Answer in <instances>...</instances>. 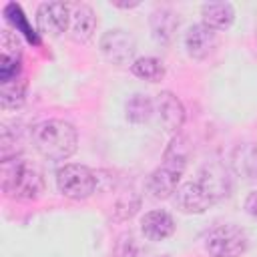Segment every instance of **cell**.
<instances>
[{"instance_id":"1","label":"cell","mask_w":257,"mask_h":257,"mask_svg":"<svg viewBox=\"0 0 257 257\" xmlns=\"http://www.w3.org/2000/svg\"><path fill=\"white\" fill-rule=\"evenodd\" d=\"M32 145L48 161H66L76 153L78 133L68 120L48 118L32 128Z\"/></svg>"},{"instance_id":"2","label":"cell","mask_w":257,"mask_h":257,"mask_svg":"<svg viewBox=\"0 0 257 257\" xmlns=\"http://www.w3.org/2000/svg\"><path fill=\"white\" fill-rule=\"evenodd\" d=\"M2 193L18 201H34L44 193L42 171L28 159L12 157L2 161Z\"/></svg>"},{"instance_id":"3","label":"cell","mask_w":257,"mask_h":257,"mask_svg":"<svg viewBox=\"0 0 257 257\" xmlns=\"http://www.w3.org/2000/svg\"><path fill=\"white\" fill-rule=\"evenodd\" d=\"M56 187L58 191L72 201H82L88 199L94 189H96V175L84 167V165H76V163H68L64 167L58 169L56 173Z\"/></svg>"},{"instance_id":"4","label":"cell","mask_w":257,"mask_h":257,"mask_svg":"<svg viewBox=\"0 0 257 257\" xmlns=\"http://www.w3.org/2000/svg\"><path fill=\"white\" fill-rule=\"evenodd\" d=\"M205 249L211 257H239L247 249V235L233 223L217 225L205 237Z\"/></svg>"},{"instance_id":"5","label":"cell","mask_w":257,"mask_h":257,"mask_svg":"<svg viewBox=\"0 0 257 257\" xmlns=\"http://www.w3.org/2000/svg\"><path fill=\"white\" fill-rule=\"evenodd\" d=\"M98 48L102 52V56L112 62V64H128L135 62V52H137V42L135 36L122 28H112L106 30L100 36Z\"/></svg>"},{"instance_id":"6","label":"cell","mask_w":257,"mask_h":257,"mask_svg":"<svg viewBox=\"0 0 257 257\" xmlns=\"http://www.w3.org/2000/svg\"><path fill=\"white\" fill-rule=\"evenodd\" d=\"M197 183L203 187V191L211 197L213 203L221 201V199H227L231 195V189H233L229 171L219 161H211V163L203 165L201 171H199Z\"/></svg>"},{"instance_id":"7","label":"cell","mask_w":257,"mask_h":257,"mask_svg":"<svg viewBox=\"0 0 257 257\" xmlns=\"http://www.w3.org/2000/svg\"><path fill=\"white\" fill-rule=\"evenodd\" d=\"M70 14L64 2H42L36 8V26L46 36H60L70 24Z\"/></svg>"},{"instance_id":"8","label":"cell","mask_w":257,"mask_h":257,"mask_svg":"<svg viewBox=\"0 0 257 257\" xmlns=\"http://www.w3.org/2000/svg\"><path fill=\"white\" fill-rule=\"evenodd\" d=\"M213 205L211 197L203 191L197 181H189L179 185L175 191V207L185 215H201Z\"/></svg>"},{"instance_id":"9","label":"cell","mask_w":257,"mask_h":257,"mask_svg":"<svg viewBox=\"0 0 257 257\" xmlns=\"http://www.w3.org/2000/svg\"><path fill=\"white\" fill-rule=\"evenodd\" d=\"M155 108L159 114V120L163 124V128L167 133H179V128L185 122V106L183 102L171 92V90H163L157 94L155 100Z\"/></svg>"},{"instance_id":"10","label":"cell","mask_w":257,"mask_h":257,"mask_svg":"<svg viewBox=\"0 0 257 257\" xmlns=\"http://www.w3.org/2000/svg\"><path fill=\"white\" fill-rule=\"evenodd\" d=\"M2 58H0V82H10L20 78V42L16 32L12 30H4L2 32Z\"/></svg>"},{"instance_id":"11","label":"cell","mask_w":257,"mask_h":257,"mask_svg":"<svg viewBox=\"0 0 257 257\" xmlns=\"http://www.w3.org/2000/svg\"><path fill=\"white\" fill-rule=\"evenodd\" d=\"M215 46H217V32L203 22L193 24L185 32V48L191 58L203 60L215 50Z\"/></svg>"},{"instance_id":"12","label":"cell","mask_w":257,"mask_h":257,"mask_svg":"<svg viewBox=\"0 0 257 257\" xmlns=\"http://www.w3.org/2000/svg\"><path fill=\"white\" fill-rule=\"evenodd\" d=\"M181 171L169 167V165H161L157 167L149 179H147V191L151 193L153 199H169L171 195H175V191L179 189V181H181Z\"/></svg>"},{"instance_id":"13","label":"cell","mask_w":257,"mask_h":257,"mask_svg":"<svg viewBox=\"0 0 257 257\" xmlns=\"http://www.w3.org/2000/svg\"><path fill=\"white\" fill-rule=\"evenodd\" d=\"M141 231L149 241H163L175 233V221L167 211L153 209V211L143 215Z\"/></svg>"},{"instance_id":"14","label":"cell","mask_w":257,"mask_h":257,"mask_svg":"<svg viewBox=\"0 0 257 257\" xmlns=\"http://www.w3.org/2000/svg\"><path fill=\"white\" fill-rule=\"evenodd\" d=\"M96 30V16L88 4L74 6L70 14V38L74 42H86Z\"/></svg>"},{"instance_id":"15","label":"cell","mask_w":257,"mask_h":257,"mask_svg":"<svg viewBox=\"0 0 257 257\" xmlns=\"http://www.w3.org/2000/svg\"><path fill=\"white\" fill-rule=\"evenodd\" d=\"M149 24H151L153 38L159 44H169L175 38V32L179 28V18L171 8H157L151 14Z\"/></svg>"},{"instance_id":"16","label":"cell","mask_w":257,"mask_h":257,"mask_svg":"<svg viewBox=\"0 0 257 257\" xmlns=\"http://www.w3.org/2000/svg\"><path fill=\"white\" fill-rule=\"evenodd\" d=\"M203 24L213 30H225L235 20V8L229 2H207L201 6Z\"/></svg>"},{"instance_id":"17","label":"cell","mask_w":257,"mask_h":257,"mask_svg":"<svg viewBox=\"0 0 257 257\" xmlns=\"http://www.w3.org/2000/svg\"><path fill=\"white\" fill-rule=\"evenodd\" d=\"M189 157H191V145H189V139L183 137V135H175L171 139V143L167 145L165 149V155H163V165H169L177 171H185L187 163H189Z\"/></svg>"},{"instance_id":"18","label":"cell","mask_w":257,"mask_h":257,"mask_svg":"<svg viewBox=\"0 0 257 257\" xmlns=\"http://www.w3.org/2000/svg\"><path fill=\"white\" fill-rule=\"evenodd\" d=\"M131 70L135 76L149 80V82H161L165 76V64L155 56H141L131 64Z\"/></svg>"},{"instance_id":"19","label":"cell","mask_w":257,"mask_h":257,"mask_svg":"<svg viewBox=\"0 0 257 257\" xmlns=\"http://www.w3.org/2000/svg\"><path fill=\"white\" fill-rule=\"evenodd\" d=\"M26 80L20 76L16 80H10V82H4L0 86V104L2 108H18L24 104L26 100Z\"/></svg>"},{"instance_id":"20","label":"cell","mask_w":257,"mask_h":257,"mask_svg":"<svg viewBox=\"0 0 257 257\" xmlns=\"http://www.w3.org/2000/svg\"><path fill=\"white\" fill-rule=\"evenodd\" d=\"M126 118L135 124H141V122H147L155 110V104L153 100L147 96V94H141V92H135L128 100H126Z\"/></svg>"},{"instance_id":"21","label":"cell","mask_w":257,"mask_h":257,"mask_svg":"<svg viewBox=\"0 0 257 257\" xmlns=\"http://www.w3.org/2000/svg\"><path fill=\"white\" fill-rule=\"evenodd\" d=\"M4 16H6V20L16 28V32H22V34H24L28 40H32L34 44L38 42V38H36L32 26L28 24V18L24 16V12H22V8H20L18 4L8 2V4L4 6Z\"/></svg>"},{"instance_id":"22","label":"cell","mask_w":257,"mask_h":257,"mask_svg":"<svg viewBox=\"0 0 257 257\" xmlns=\"http://www.w3.org/2000/svg\"><path fill=\"white\" fill-rule=\"evenodd\" d=\"M141 205V199L135 195V193H128V195H122L116 205H114V219L116 221H124V219H131L137 209Z\"/></svg>"},{"instance_id":"23","label":"cell","mask_w":257,"mask_h":257,"mask_svg":"<svg viewBox=\"0 0 257 257\" xmlns=\"http://www.w3.org/2000/svg\"><path fill=\"white\" fill-rule=\"evenodd\" d=\"M139 247L131 233H122L116 241V257H137Z\"/></svg>"},{"instance_id":"24","label":"cell","mask_w":257,"mask_h":257,"mask_svg":"<svg viewBox=\"0 0 257 257\" xmlns=\"http://www.w3.org/2000/svg\"><path fill=\"white\" fill-rule=\"evenodd\" d=\"M245 211L257 219V191H251L245 199Z\"/></svg>"},{"instance_id":"25","label":"cell","mask_w":257,"mask_h":257,"mask_svg":"<svg viewBox=\"0 0 257 257\" xmlns=\"http://www.w3.org/2000/svg\"><path fill=\"white\" fill-rule=\"evenodd\" d=\"M255 177H257V161H255Z\"/></svg>"},{"instance_id":"26","label":"cell","mask_w":257,"mask_h":257,"mask_svg":"<svg viewBox=\"0 0 257 257\" xmlns=\"http://www.w3.org/2000/svg\"><path fill=\"white\" fill-rule=\"evenodd\" d=\"M255 38H257V26H255Z\"/></svg>"}]
</instances>
